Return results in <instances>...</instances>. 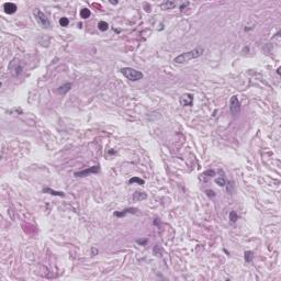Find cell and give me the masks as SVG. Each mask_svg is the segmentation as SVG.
<instances>
[{
  "mask_svg": "<svg viewBox=\"0 0 281 281\" xmlns=\"http://www.w3.org/2000/svg\"><path fill=\"white\" fill-rule=\"evenodd\" d=\"M202 54H203V47H200L199 46V47L192 49V51H189V52H186V53L180 54L179 56H177L176 58L173 59V62L177 63V64H185V63H188L191 59L200 57Z\"/></svg>",
  "mask_w": 281,
  "mask_h": 281,
  "instance_id": "obj_1",
  "label": "cell"
},
{
  "mask_svg": "<svg viewBox=\"0 0 281 281\" xmlns=\"http://www.w3.org/2000/svg\"><path fill=\"white\" fill-rule=\"evenodd\" d=\"M121 73L128 79V80H132V81H136V80H139V79L143 78V74L138 70H135V69L131 68V67H124V68L121 69Z\"/></svg>",
  "mask_w": 281,
  "mask_h": 281,
  "instance_id": "obj_2",
  "label": "cell"
},
{
  "mask_svg": "<svg viewBox=\"0 0 281 281\" xmlns=\"http://www.w3.org/2000/svg\"><path fill=\"white\" fill-rule=\"evenodd\" d=\"M33 15H34L36 21L42 25V28H44V29L51 28V22H49V18L46 17V15H45L44 12H42L40 9H35L33 11Z\"/></svg>",
  "mask_w": 281,
  "mask_h": 281,
  "instance_id": "obj_3",
  "label": "cell"
},
{
  "mask_svg": "<svg viewBox=\"0 0 281 281\" xmlns=\"http://www.w3.org/2000/svg\"><path fill=\"white\" fill-rule=\"evenodd\" d=\"M8 69H9L10 73L13 75L15 77H18V76H20V75H21L22 70H23V65L21 64V62H20L19 59L15 58L9 64V67H8Z\"/></svg>",
  "mask_w": 281,
  "mask_h": 281,
  "instance_id": "obj_4",
  "label": "cell"
},
{
  "mask_svg": "<svg viewBox=\"0 0 281 281\" xmlns=\"http://www.w3.org/2000/svg\"><path fill=\"white\" fill-rule=\"evenodd\" d=\"M230 110L233 115H237L241 112V104H239V100L236 96H233L230 100Z\"/></svg>",
  "mask_w": 281,
  "mask_h": 281,
  "instance_id": "obj_5",
  "label": "cell"
},
{
  "mask_svg": "<svg viewBox=\"0 0 281 281\" xmlns=\"http://www.w3.org/2000/svg\"><path fill=\"white\" fill-rule=\"evenodd\" d=\"M99 169H100V168H99L98 165H97V166H92V167L84 169V170H81V171L75 173V177H86V176H88V175H90V173H97L99 171Z\"/></svg>",
  "mask_w": 281,
  "mask_h": 281,
  "instance_id": "obj_6",
  "label": "cell"
},
{
  "mask_svg": "<svg viewBox=\"0 0 281 281\" xmlns=\"http://www.w3.org/2000/svg\"><path fill=\"white\" fill-rule=\"evenodd\" d=\"M180 103H181V105H187V107H189V105H191L193 102V94H183V96H181L180 97Z\"/></svg>",
  "mask_w": 281,
  "mask_h": 281,
  "instance_id": "obj_7",
  "label": "cell"
},
{
  "mask_svg": "<svg viewBox=\"0 0 281 281\" xmlns=\"http://www.w3.org/2000/svg\"><path fill=\"white\" fill-rule=\"evenodd\" d=\"M3 9H5V12L8 13V15H12L17 11V6L12 2H6L3 5Z\"/></svg>",
  "mask_w": 281,
  "mask_h": 281,
  "instance_id": "obj_8",
  "label": "cell"
},
{
  "mask_svg": "<svg viewBox=\"0 0 281 281\" xmlns=\"http://www.w3.org/2000/svg\"><path fill=\"white\" fill-rule=\"evenodd\" d=\"M137 212V210L136 209H134V207H130V209H125V210H123V211H120V212H115L114 213V215L118 217H122L124 216V215H126V214H134V213Z\"/></svg>",
  "mask_w": 281,
  "mask_h": 281,
  "instance_id": "obj_9",
  "label": "cell"
},
{
  "mask_svg": "<svg viewBox=\"0 0 281 281\" xmlns=\"http://www.w3.org/2000/svg\"><path fill=\"white\" fill-rule=\"evenodd\" d=\"M70 88H71V84L67 83V84H65V85H63V86L58 87L57 90H56V92L59 94H66L69 90H70Z\"/></svg>",
  "mask_w": 281,
  "mask_h": 281,
  "instance_id": "obj_10",
  "label": "cell"
},
{
  "mask_svg": "<svg viewBox=\"0 0 281 281\" xmlns=\"http://www.w3.org/2000/svg\"><path fill=\"white\" fill-rule=\"evenodd\" d=\"M43 192L49 193V194H53V196H57V197H64V196H65L64 192H60V191H55V190H52L51 188H44V189H43Z\"/></svg>",
  "mask_w": 281,
  "mask_h": 281,
  "instance_id": "obj_11",
  "label": "cell"
},
{
  "mask_svg": "<svg viewBox=\"0 0 281 281\" xmlns=\"http://www.w3.org/2000/svg\"><path fill=\"white\" fill-rule=\"evenodd\" d=\"M144 199H146V193L145 192H139V191H136V192L133 194V200L134 201H142Z\"/></svg>",
  "mask_w": 281,
  "mask_h": 281,
  "instance_id": "obj_12",
  "label": "cell"
},
{
  "mask_svg": "<svg viewBox=\"0 0 281 281\" xmlns=\"http://www.w3.org/2000/svg\"><path fill=\"white\" fill-rule=\"evenodd\" d=\"M162 9H173V7H176V2L175 1H169V0H167V1H165V2H163L162 3Z\"/></svg>",
  "mask_w": 281,
  "mask_h": 281,
  "instance_id": "obj_13",
  "label": "cell"
},
{
  "mask_svg": "<svg viewBox=\"0 0 281 281\" xmlns=\"http://www.w3.org/2000/svg\"><path fill=\"white\" fill-rule=\"evenodd\" d=\"M90 10L87 9V8H84V9H81V11H80V17L83 18V19H88L89 17H90Z\"/></svg>",
  "mask_w": 281,
  "mask_h": 281,
  "instance_id": "obj_14",
  "label": "cell"
},
{
  "mask_svg": "<svg viewBox=\"0 0 281 281\" xmlns=\"http://www.w3.org/2000/svg\"><path fill=\"white\" fill-rule=\"evenodd\" d=\"M128 182L130 183H138V185H144L145 183V181H144L143 179H141V178H138V177H133V178H131L130 180H128Z\"/></svg>",
  "mask_w": 281,
  "mask_h": 281,
  "instance_id": "obj_15",
  "label": "cell"
},
{
  "mask_svg": "<svg viewBox=\"0 0 281 281\" xmlns=\"http://www.w3.org/2000/svg\"><path fill=\"white\" fill-rule=\"evenodd\" d=\"M108 28H109V25L105 21H100V22L98 23V29L100 30V31H102V32H103V31H107Z\"/></svg>",
  "mask_w": 281,
  "mask_h": 281,
  "instance_id": "obj_16",
  "label": "cell"
},
{
  "mask_svg": "<svg viewBox=\"0 0 281 281\" xmlns=\"http://www.w3.org/2000/svg\"><path fill=\"white\" fill-rule=\"evenodd\" d=\"M228 216H230V220H231L232 223H235L237 221V219H238V215H237V213L235 211H231Z\"/></svg>",
  "mask_w": 281,
  "mask_h": 281,
  "instance_id": "obj_17",
  "label": "cell"
},
{
  "mask_svg": "<svg viewBox=\"0 0 281 281\" xmlns=\"http://www.w3.org/2000/svg\"><path fill=\"white\" fill-rule=\"evenodd\" d=\"M215 183H216L217 186H221V187H224L225 185H226V180L224 179L223 177L221 178H216L215 179Z\"/></svg>",
  "mask_w": 281,
  "mask_h": 281,
  "instance_id": "obj_18",
  "label": "cell"
},
{
  "mask_svg": "<svg viewBox=\"0 0 281 281\" xmlns=\"http://www.w3.org/2000/svg\"><path fill=\"white\" fill-rule=\"evenodd\" d=\"M253 257H254V254H253V252H245V260H246V262H252Z\"/></svg>",
  "mask_w": 281,
  "mask_h": 281,
  "instance_id": "obj_19",
  "label": "cell"
},
{
  "mask_svg": "<svg viewBox=\"0 0 281 281\" xmlns=\"http://www.w3.org/2000/svg\"><path fill=\"white\" fill-rule=\"evenodd\" d=\"M68 23H69V20L67 18H62V19L59 20V24L62 25V26H67Z\"/></svg>",
  "mask_w": 281,
  "mask_h": 281,
  "instance_id": "obj_20",
  "label": "cell"
},
{
  "mask_svg": "<svg viewBox=\"0 0 281 281\" xmlns=\"http://www.w3.org/2000/svg\"><path fill=\"white\" fill-rule=\"evenodd\" d=\"M137 243H138V244H141V245H144V244H146V243H147V239H143V241L138 239Z\"/></svg>",
  "mask_w": 281,
  "mask_h": 281,
  "instance_id": "obj_21",
  "label": "cell"
},
{
  "mask_svg": "<svg viewBox=\"0 0 281 281\" xmlns=\"http://www.w3.org/2000/svg\"><path fill=\"white\" fill-rule=\"evenodd\" d=\"M188 5H189V2H186V3H182V5H181V7H180V9L183 10V9H185V8H186V7H187Z\"/></svg>",
  "mask_w": 281,
  "mask_h": 281,
  "instance_id": "obj_22",
  "label": "cell"
},
{
  "mask_svg": "<svg viewBox=\"0 0 281 281\" xmlns=\"http://www.w3.org/2000/svg\"><path fill=\"white\" fill-rule=\"evenodd\" d=\"M110 2H111L112 5H117V3H118V1H110Z\"/></svg>",
  "mask_w": 281,
  "mask_h": 281,
  "instance_id": "obj_23",
  "label": "cell"
}]
</instances>
